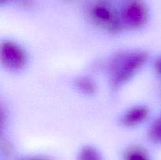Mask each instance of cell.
<instances>
[{
	"label": "cell",
	"mask_w": 161,
	"mask_h": 160,
	"mask_svg": "<svg viewBox=\"0 0 161 160\" xmlns=\"http://www.w3.org/2000/svg\"><path fill=\"white\" fill-rule=\"evenodd\" d=\"M149 55L143 51L128 52L116 56L110 64L112 86L120 87L130 79L145 64Z\"/></svg>",
	"instance_id": "obj_1"
},
{
	"label": "cell",
	"mask_w": 161,
	"mask_h": 160,
	"mask_svg": "<svg viewBox=\"0 0 161 160\" xmlns=\"http://www.w3.org/2000/svg\"><path fill=\"white\" fill-rule=\"evenodd\" d=\"M88 14L94 24L109 32L116 33L121 29L123 23L120 15L106 2L97 1L93 3L90 6Z\"/></svg>",
	"instance_id": "obj_2"
},
{
	"label": "cell",
	"mask_w": 161,
	"mask_h": 160,
	"mask_svg": "<svg viewBox=\"0 0 161 160\" xmlns=\"http://www.w3.org/2000/svg\"><path fill=\"white\" fill-rule=\"evenodd\" d=\"M149 12L142 0H127L123 6L120 18L123 24L132 29H139L146 24Z\"/></svg>",
	"instance_id": "obj_3"
},
{
	"label": "cell",
	"mask_w": 161,
	"mask_h": 160,
	"mask_svg": "<svg viewBox=\"0 0 161 160\" xmlns=\"http://www.w3.org/2000/svg\"><path fill=\"white\" fill-rule=\"evenodd\" d=\"M1 63L7 70L17 72L26 66L27 55L25 50L17 43L11 41H5L0 48Z\"/></svg>",
	"instance_id": "obj_4"
},
{
	"label": "cell",
	"mask_w": 161,
	"mask_h": 160,
	"mask_svg": "<svg viewBox=\"0 0 161 160\" xmlns=\"http://www.w3.org/2000/svg\"><path fill=\"white\" fill-rule=\"evenodd\" d=\"M149 109L146 106H135L124 113L122 122L126 126H135L144 122L149 116Z\"/></svg>",
	"instance_id": "obj_5"
},
{
	"label": "cell",
	"mask_w": 161,
	"mask_h": 160,
	"mask_svg": "<svg viewBox=\"0 0 161 160\" xmlns=\"http://www.w3.org/2000/svg\"><path fill=\"white\" fill-rule=\"evenodd\" d=\"M149 137L155 143L161 144V115L154 120L149 130Z\"/></svg>",
	"instance_id": "obj_6"
},
{
	"label": "cell",
	"mask_w": 161,
	"mask_h": 160,
	"mask_svg": "<svg viewBox=\"0 0 161 160\" xmlns=\"http://www.w3.org/2000/svg\"><path fill=\"white\" fill-rule=\"evenodd\" d=\"M76 85L80 88V90L86 93H93L95 90V86H94V83L87 78H81L77 80Z\"/></svg>",
	"instance_id": "obj_7"
},
{
	"label": "cell",
	"mask_w": 161,
	"mask_h": 160,
	"mask_svg": "<svg viewBox=\"0 0 161 160\" xmlns=\"http://www.w3.org/2000/svg\"><path fill=\"white\" fill-rule=\"evenodd\" d=\"M80 160H101L98 154L92 147H86L80 154Z\"/></svg>",
	"instance_id": "obj_8"
},
{
	"label": "cell",
	"mask_w": 161,
	"mask_h": 160,
	"mask_svg": "<svg viewBox=\"0 0 161 160\" xmlns=\"http://www.w3.org/2000/svg\"><path fill=\"white\" fill-rule=\"evenodd\" d=\"M127 160H148V158L144 152L134 149L128 153Z\"/></svg>",
	"instance_id": "obj_9"
},
{
	"label": "cell",
	"mask_w": 161,
	"mask_h": 160,
	"mask_svg": "<svg viewBox=\"0 0 161 160\" xmlns=\"http://www.w3.org/2000/svg\"><path fill=\"white\" fill-rule=\"evenodd\" d=\"M16 1V0H0V3L1 4H5V3H11V2ZM20 3H22L25 6H29V5H31V0H19Z\"/></svg>",
	"instance_id": "obj_10"
},
{
	"label": "cell",
	"mask_w": 161,
	"mask_h": 160,
	"mask_svg": "<svg viewBox=\"0 0 161 160\" xmlns=\"http://www.w3.org/2000/svg\"><path fill=\"white\" fill-rule=\"evenodd\" d=\"M156 69L161 75V58H160L156 63Z\"/></svg>",
	"instance_id": "obj_11"
},
{
	"label": "cell",
	"mask_w": 161,
	"mask_h": 160,
	"mask_svg": "<svg viewBox=\"0 0 161 160\" xmlns=\"http://www.w3.org/2000/svg\"><path fill=\"white\" fill-rule=\"evenodd\" d=\"M25 160H43V159H40V158H29V159H25Z\"/></svg>",
	"instance_id": "obj_12"
},
{
	"label": "cell",
	"mask_w": 161,
	"mask_h": 160,
	"mask_svg": "<svg viewBox=\"0 0 161 160\" xmlns=\"http://www.w3.org/2000/svg\"><path fill=\"white\" fill-rule=\"evenodd\" d=\"M70 1H72V0H70Z\"/></svg>",
	"instance_id": "obj_13"
}]
</instances>
